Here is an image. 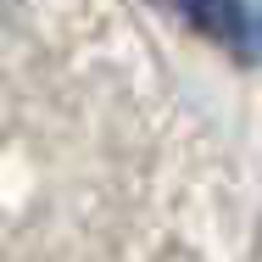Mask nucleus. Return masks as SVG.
Masks as SVG:
<instances>
[{"label": "nucleus", "mask_w": 262, "mask_h": 262, "mask_svg": "<svg viewBox=\"0 0 262 262\" xmlns=\"http://www.w3.org/2000/svg\"><path fill=\"white\" fill-rule=\"evenodd\" d=\"M179 11L207 39L234 51L240 61H262V6L257 0H179Z\"/></svg>", "instance_id": "f257e3e1"}, {"label": "nucleus", "mask_w": 262, "mask_h": 262, "mask_svg": "<svg viewBox=\"0 0 262 262\" xmlns=\"http://www.w3.org/2000/svg\"><path fill=\"white\" fill-rule=\"evenodd\" d=\"M257 262H262V234H257Z\"/></svg>", "instance_id": "f03ea898"}]
</instances>
